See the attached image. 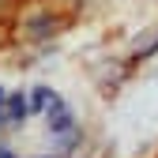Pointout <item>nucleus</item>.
<instances>
[{
	"label": "nucleus",
	"instance_id": "nucleus-6",
	"mask_svg": "<svg viewBox=\"0 0 158 158\" xmlns=\"http://www.w3.org/2000/svg\"><path fill=\"white\" fill-rule=\"evenodd\" d=\"M0 106H4V90H0Z\"/></svg>",
	"mask_w": 158,
	"mask_h": 158
},
{
	"label": "nucleus",
	"instance_id": "nucleus-4",
	"mask_svg": "<svg viewBox=\"0 0 158 158\" xmlns=\"http://www.w3.org/2000/svg\"><path fill=\"white\" fill-rule=\"evenodd\" d=\"M23 117H27V102H23L19 94H15V98H8V121H15V124H19Z\"/></svg>",
	"mask_w": 158,
	"mask_h": 158
},
{
	"label": "nucleus",
	"instance_id": "nucleus-2",
	"mask_svg": "<svg viewBox=\"0 0 158 158\" xmlns=\"http://www.w3.org/2000/svg\"><path fill=\"white\" fill-rule=\"evenodd\" d=\"M45 117H49V132H68V128H72V109L60 102V98L45 109Z\"/></svg>",
	"mask_w": 158,
	"mask_h": 158
},
{
	"label": "nucleus",
	"instance_id": "nucleus-3",
	"mask_svg": "<svg viewBox=\"0 0 158 158\" xmlns=\"http://www.w3.org/2000/svg\"><path fill=\"white\" fill-rule=\"evenodd\" d=\"M56 102V94L49 90V87H34V98H30V109H38V113H45L49 106Z\"/></svg>",
	"mask_w": 158,
	"mask_h": 158
},
{
	"label": "nucleus",
	"instance_id": "nucleus-5",
	"mask_svg": "<svg viewBox=\"0 0 158 158\" xmlns=\"http://www.w3.org/2000/svg\"><path fill=\"white\" fill-rule=\"evenodd\" d=\"M0 158H11V154H8V147H0Z\"/></svg>",
	"mask_w": 158,
	"mask_h": 158
},
{
	"label": "nucleus",
	"instance_id": "nucleus-1",
	"mask_svg": "<svg viewBox=\"0 0 158 158\" xmlns=\"http://www.w3.org/2000/svg\"><path fill=\"white\" fill-rule=\"evenodd\" d=\"M23 30L30 38H49V34L60 30V19H53V15H30L27 23H23Z\"/></svg>",
	"mask_w": 158,
	"mask_h": 158
}]
</instances>
